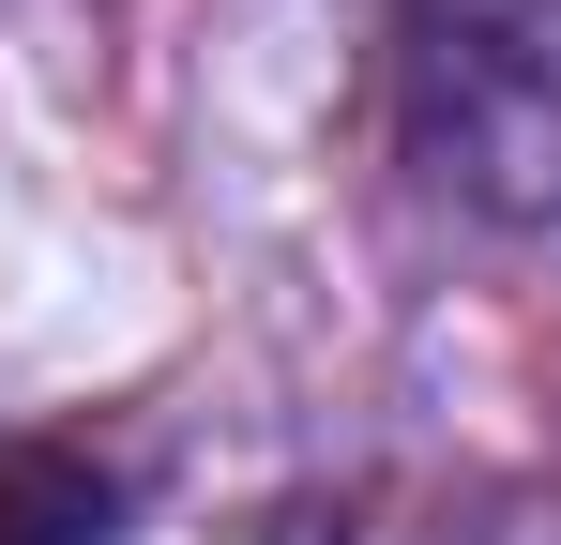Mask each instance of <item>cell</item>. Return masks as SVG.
I'll return each instance as SVG.
<instances>
[{
	"label": "cell",
	"instance_id": "cell-2",
	"mask_svg": "<svg viewBox=\"0 0 561 545\" xmlns=\"http://www.w3.org/2000/svg\"><path fill=\"white\" fill-rule=\"evenodd\" d=\"M122 469L77 440H0V545H122Z\"/></svg>",
	"mask_w": 561,
	"mask_h": 545
},
{
	"label": "cell",
	"instance_id": "cell-3",
	"mask_svg": "<svg viewBox=\"0 0 561 545\" xmlns=\"http://www.w3.org/2000/svg\"><path fill=\"white\" fill-rule=\"evenodd\" d=\"M288 545H350V515H288Z\"/></svg>",
	"mask_w": 561,
	"mask_h": 545
},
{
	"label": "cell",
	"instance_id": "cell-1",
	"mask_svg": "<svg viewBox=\"0 0 561 545\" xmlns=\"http://www.w3.org/2000/svg\"><path fill=\"white\" fill-rule=\"evenodd\" d=\"M394 167L470 228H561V0H394Z\"/></svg>",
	"mask_w": 561,
	"mask_h": 545
}]
</instances>
